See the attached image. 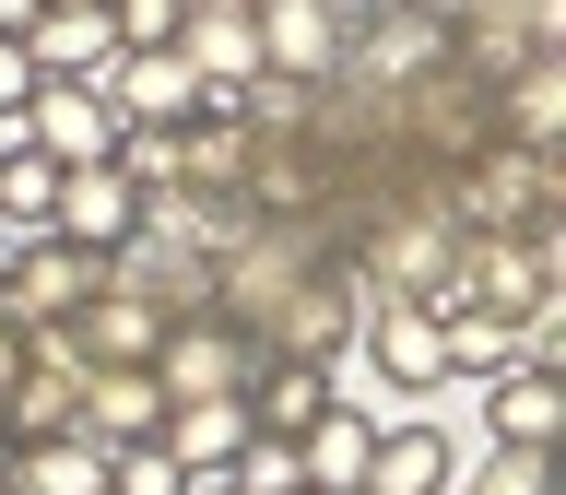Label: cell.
Instances as JSON below:
<instances>
[{
    "label": "cell",
    "mask_w": 566,
    "mask_h": 495,
    "mask_svg": "<svg viewBox=\"0 0 566 495\" xmlns=\"http://www.w3.org/2000/svg\"><path fill=\"white\" fill-rule=\"evenodd\" d=\"M12 389H24V330L0 318V401H12Z\"/></svg>",
    "instance_id": "obj_20"
},
{
    "label": "cell",
    "mask_w": 566,
    "mask_h": 495,
    "mask_svg": "<svg viewBox=\"0 0 566 495\" xmlns=\"http://www.w3.org/2000/svg\"><path fill=\"white\" fill-rule=\"evenodd\" d=\"M248 401V436H307L331 413V366H295V354H260V378L237 389Z\"/></svg>",
    "instance_id": "obj_7"
},
{
    "label": "cell",
    "mask_w": 566,
    "mask_h": 495,
    "mask_svg": "<svg viewBox=\"0 0 566 495\" xmlns=\"http://www.w3.org/2000/svg\"><path fill=\"white\" fill-rule=\"evenodd\" d=\"M248 378H260V330H248V318H224V307L177 318L166 354H154V389H166V401H237Z\"/></svg>",
    "instance_id": "obj_1"
},
{
    "label": "cell",
    "mask_w": 566,
    "mask_h": 495,
    "mask_svg": "<svg viewBox=\"0 0 566 495\" xmlns=\"http://www.w3.org/2000/svg\"><path fill=\"white\" fill-rule=\"evenodd\" d=\"M0 472H12V449H0Z\"/></svg>",
    "instance_id": "obj_21"
},
{
    "label": "cell",
    "mask_w": 566,
    "mask_h": 495,
    "mask_svg": "<svg viewBox=\"0 0 566 495\" xmlns=\"http://www.w3.org/2000/svg\"><path fill=\"white\" fill-rule=\"evenodd\" d=\"M95 295H106V260H95V247L35 236V247H24V272L0 283V318H12V330H71Z\"/></svg>",
    "instance_id": "obj_2"
},
{
    "label": "cell",
    "mask_w": 566,
    "mask_h": 495,
    "mask_svg": "<svg viewBox=\"0 0 566 495\" xmlns=\"http://www.w3.org/2000/svg\"><path fill=\"white\" fill-rule=\"evenodd\" d=\"M24 141L48 154L60 177H83V166H118V106L95 95V83H35V106H24Z\"/></svg>",
    "instance_id": "obj_3"
},
{
    "label": "cell",
    "mask_w": 566,
    "mask_h": 495,
    "mask_svg": "<svg viewBox=\"0 0 566 495\" xmlns=\"http://www.w3.org/2000/svg\"><path fill=\"white\" fill-rule=\"evenodd\" d=\"M166 389H154V366H106V378H83V413H71V436L83 449H142V436H166Z\"/></svg>",
    "instance_id": "obj_5"
},
{
    "label": "cell",
    "mask_w": 566,
    "mask_h": 495,
    "mask_svg": "<svg viewBox=\"0 0 566 495\" xmlns=\"http://www.w3.org/2000/svg\"><path fill=\"white\" fill-rule=\"evenodd\" d=\"M366 449H378V424L331 401V413L295 436V460H307V495H366Z\"/></svg>",
    "instance_id": "obj_11"
},
{
    "label": "cell",
    "mask_w": 566,
    "mask_h": 495,
    "mask_svg": "<svg viewBox=\"0 0 566 495\" xmlns=\"http://www.w3.org/2000/svg\"><path fill=\"white\" fill-rule=\"evenodd\" d=\"M472 495H555V449H495V472Z\"/></svg>",
    "instance_id": "obj_17"
},
{
    "label": "cell",
    "mask_w": 566,
    "mask_h": 495,
    "mask_svg": "<svg viewBox=\"0 0 566 495\" xmlns=\"http://www.w3.org/2000/svg\"><path fill=\"white\" fill-rule=\"evenodd\" d=\"M449 472H460V449L437 424H389L366 449V495H449Z\"/></svg>",
    "instance_id": "obj_8"
},
{
    "label": "cell",
    "mask_w": 566,
    "mask_h": 495,
    "mask_svg": "<svg viewBox=\"0 0 566 495\" xmlns=\"http://www.w3.org/2000/svg\"><path fill=\"white\" fill-rule=\"evenodd\" d=\"M35 236H48V224H12V212H0V283L24 272V247H35Z\"/></svg>",
    "instance_id": "obj_19"
},
{
    "label": "cell",
    "mask_w": 566,
    "mask_h": 495,
    "mask_svg": "<svg viewBox=\"0 0 566 495\" xmlns=\"http://www.w3.org/2000/svg\"><path fill=\"white\" fill-rule=\"evenodd\" d=\"M177 484H189V472H177L154 436H142V449H106V495H177Z\"/></svg>",
    "instance_id": "obj_16"
},
{
    "label": "cell",
    "mask_w": 566,
    "mask_h": 495,
    "mask_svg": "<svg viewBox=\"0 0 566 495\" xmlns=\"http://www.w3.org/2000/svg\"><path fill=\"white\" fill-rule=\"evenodd\" d=\"M48 236H71V247H95V260H118V247L142 236V189H130L118 166L60 177V212H48Z\"/></svg>",
    "instance_id": "obj_6"
},
{
    "label": "cell",
    "mask_w": 566,
    "mask_h": 495,
    "mask_svg": "<svg viewBox=\"0 0 566 495\" xmlns=\"http://www.w3.org/2000/svg\"><path fill=\"white\" fill-rule=\"evenodd\" d=\"M366 343H378V378L389 389H437V378H449V343H437L424 307H366Z\"/></svg>",
    "instance_id": "obj_10"
},
{
    "label": "cell",
    "mask_w": 566,
    "mask_h": 495,
    "mask_svg": "<svg viewBox=\"0 0 566 495\" xmlns=\"http://www.w3.org/2000/svg\"><path fill=\"white\" fill-rule=\"evenodd\" d=\"M154 449H166L177 472H224V460L248 449V401H177Z\"/></svg>",
    "instance_id": "obj_12"
},
{
    "label": "cell",
    "mask_w": 566,
    "mask_h": 495,
    "mask_svg": "<svg viewBox=\"0 0 566 495\" xmlns=\"http://www.w3.org/2000/svg\"><path fill=\"white\" fill-rule=\"evenodd\" d=\"M24 60H35V83H106V60H118L106 0H35L24 12Z\"/></svg>",
    "instance_id": "obj_4"
},
{
    "label": "cell",
    "mask_w": 566,
    "mask_h": 495,
    "mask_svg": "<svg viewBox=\"0 0 566 495\" xmlns=\"http://www.w3.org/2000/svg\"><path fill=\"white\" fill-rule=\"evenodd\" d=\"M106 24H118V60H130V48H177L189 0H106Z\"/></svg>",
    "instance_id": "obj_15"
},
{
    "label": "cell",
    "mask_w": 566,
    "mask_h": 495,
    "mask_svg": "<svg viewBox=\"0 0 566 495\" xmlns=\"http://www.w3.org/2000/svg\"><path fill=\"white\" fill-rule=\"evenodd\" d=\"M24 106H35V60L24 35H0V141H24Z\"/></svg>",
    "instance_id": "obj_18"
},
{
    "label": "cell",
    "mask_w": 566,
    "mask_h": 495,
    "mask_svg": "<svg viewBox=\"0 0 566 495\" xmlns=\"http://www.w3.org/2000/svg\"><path fill=\"white\" fill-rule=\"evenodd\" d=\"M224 484L237 495H307V460H295V436H248V449L224 460Z\"/></svg>",
    "instance_id": "obj_14"
},
{
    "label": "cell",
    "mask_w": 566,
    "mask_h": 495,
    "mask_svg": "<svg viewBox=\"0 0 566 495\" xmlns=\"http://www.w3.org/2000/svg\"><path fill=\"white\" fill-rule=\"evenodd\" d=\"M484 413H495V449H555V424H566V378H555V366H507Z\"/></svg>",
    "instance_id": "obj_9"
},
{
    "label": "cell",
    "mask_w": 566,
    "mask_h": 495,
    "mask_svg": "<svg viewBox=\"0 0 566 495\" xmlns=\"http://www.w3.org/2000/svg\"><path fill=\"white\" fill-rule=\"evenodd\" d=\"M0 495H106V449H83V436H35V449H12Z\"/></svg>",
    "instance_id": "obj_13"
}]
</instances>
